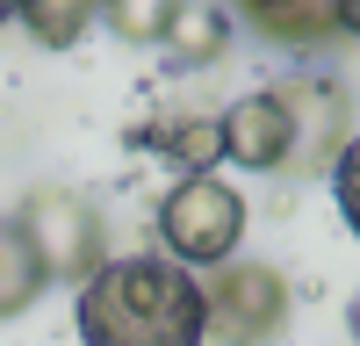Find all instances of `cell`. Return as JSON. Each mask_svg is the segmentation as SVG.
<instances>
[{
	"label": "cell",
	"instance_id": "obj_16",
	"mask_svg": "<svg viewBox=\"0 0 360 346\" xmlns=\"http://www.w3.org/2000/svg\"><path fill=\"white\" fill-rule=\"evenodd\" d=\"M8 15H15V8H8V0H0V22H8Z\"/></svg>",
	"mask_w": 360,
	"mask_h": 346
},
{
	"label": "cell",
	"instance_id": "obj_3",
	"mask_svg": "<svg viewBox=\"0 0 360 346\" xmlns=\"http://www.w3.org/2000/svg\"><path fill=\"white\" fill-rule=\"evenodd\" d=\"M22 231H29V245L44 252V267H51V281H86L101 267V210L86 195H72V188H37L22 202V217H15Z\"/></svg>",
	"mask_w": 360,
	"mask_h": 346
},
{
	"label": "cell",
	"instance_id": "obj_8",
	"mask_svg": "<svg viewBox=\"0 0 360 346\" xmlns=\"http://www.w3.org/2000/svg\"><path fill=\"white\" fill-rule=\"evenodd\" d=\"M166 51H173V65H217L231 51V15L217 0H180V15L166 29Z\"/></svg>",
	"mask_w": 360,
	"mask_h": 346
},
{
	"label": "cell",
	"instance_id": "obj_12",
	"mask_svg": "<svg viewBox=\"0 0 360 346\" xmlns=\"http://www.w3.org/2000/svg\"><path fill=\"white\" fill-rule=\"evenodd\" d=\"M173 15H180V0H101V22L123 44H166Z\"/></svg>",
	"mask_w": 360,
	"mask_h": 346
},
{
	"label": "cell",
	"instance_id": "obj_6",
	"mask_svg": "<svg viewBox=\"0 0 360 346\" xmlns=\"http://www.w3.org/2000/svg\"><path fill=\"white\" fill-rule=\"evenodd\" d=\"M281 94H288V108H295V159H288V173H310V166L332 173L339 144L353 137L339 86H332V79H288Z\"/></svg>",
	"mask_w": 360,
	"mask_h": 346
},
{
	"label": "cell",
	"instance_id": "obj_14",
	"mask_svg": "<svg viewBox=\"0 0 360 346\" xmlns=\"http://www.w3.org/2000/svg\"><path fill=\"white\" fill-rule=\"evenodd\" d=\"M339 37H360V0H339Z\"/></svg>",
	"mask_w": 360,
	"mask_h": 346
},
{
	"label": "cell",
	"instance_id": "obj_9",
	"mask_svg": "<svg viewBox=\"0 0 360 346\" xmlns=\"http://www.w3.org/2000/svg\"><path fill=\"white\" fill-rule=\"evenodd\" d=\"M51 288V267H44V252L29 245V231L22 224H0V317H15L29 310Z\"/></svg>",
	"mask_w": 360,
	"mask_h": 346
},
{
	"label": "cell",
	"instance_id": "obj_10",
	"mask_svg": "<svg viewBox=\"0 0 360 346\" xmlns=\"http://www.w3.org/2000/svg\"><path fill=\"white\" fill-rule=\"evenodd\" d=\"M8 8L22 15V29H29L44 51H72L86 29H94L101 0H8Z\"/></svg>",
	"mask_w": 360,
	"mask_h": 346
},
{
	"label": "cell",
	"instance_id": "obj_13",
	"mask_svg": "<svg viewBox=\"0 0 360 346\" xmlns=\"http://www.w3.org/2000/svg\"><path fill=\"white\" fill-rule=\"evenodd\" d=\"M332 202H339V217H346V231L360 238V130L339 144V159H332Z\"/></svg>",
	"mask_w": 360,
	"mask_h": 346
},
{
	"label": "cell",
	"instance_id": "obj_1",
	"mask_svg": "<svg viewBox=\"0 0 360 346\" xmlns=\"http://www.w3.org/2000/svg\"><path fill=\"white\" fill-rule=\"evenodd\" d=\"M72 325L94 346H195L209 332V296L173 252H130L79 281Z\"/></svg>",
	"mask_w": 360,
	"mask_h": 346
},
{
	"label": "cell",
	"instance_id": "obj_7",
	"mask_svg": "<svg viewBox=\"0 0 360 346\" xmlns=\"http://www.w3.org/2000/svg\"><path fill=\"white\" fill-rule=\"evenodd\" d=\"M238 15H245L259 37H274V44H324V37H339V0H238Z\"/></svg>",
	"mask_w": 360,
	"mask_h": 346
},
{
	"label": "cell",
	"instance_id": "obj_5",
	"mask_svg": "<svg viewBox=\"0 0 360 346\" xmlns=\"http://www.w3.org/2000/svg\"><path fill=\"white\" fill-rule=\"evenodd\" d=\"M224 159L245 173H288L295 159V108L281 86H259V94H238L224 108Z\"/></svg>",
	"mask_w": 360,
	"mask_h": 346
},
{
	"label": "cell",
	"instance_id": "obj_15",
	"mask_svg": "<svg viewBox=\"0 0 360 346\" xmlns=\"http://www.w3.org/2000/svg\"><path fill=\"white\" fill-rule=\"evenodd\" d=\"M346 332L360 339V288H353V303H346Z\"/></svg>",
	"mask_w": 360,
	"mask_h": 346
},
{
	"label": "cell",
	"instance_id": "obj_4",
	"mask_svg": "<svg viewBox=\"0 0 360 346\" xmlns=\"http://www.w3.org/2000/svg\"><path fill=\"white\" fill-rule=\"evenodd\" d=\"M209 296V332L217 339H266L288 325V281L274 267H259V260H224V267H209L202 281Z\"/></svg>",
	"mask_w": 360,
	"mask_h": 346
},
{
	"label": "cell",
	"instance_id": "obj_11",
	"mask_svg": "<svg viewBox=\"0 0 360 346\" xmlns=\"http://www.w3.org/2000/svg\"><path fill=\"white\" fill-rule=\"evenodd\" d=\"M152 144H159V152H166L180 173H209V166L224 159V115H188V123L159 130Z\"/></svg>",
	"mask_w": 360,
	"mask_h": 346
},
{
	"label": "cell",
	"instance_id": "obj_2",
	"mask_svg": "<svg viewBox=\"0 0 360 346\" xmlns=\"http://www.w3.org/2000/svg\"><path fill=\"white\" fill-rule=\"evenodd\" d=\"M238 238H245V195H238L231 181H217V173H180V181L166 188L159 202V245L180 260V267H224V260L238 252Z\"/></svg>",
	"mask_w": 360,
	"mask_h": 346
}]
</instances>
